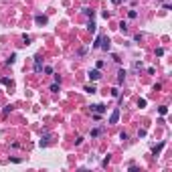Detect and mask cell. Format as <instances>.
Here are the masks:
<instances>
[{
    "label": "cell",
    "mask_w": 172,
    "mask_h": 172,
    "mask_svg": "<svg viewBox=\"0 0 172 172\" xmlns=\"http://www.w3.org/2000/svg\"><path fill=\"white\" fill-rule=\"evenodd\" d=\"M124 79H126V71L119 69V71H117V83H124Z\"/></svg>",
    "instance_id": "obj_5"
},
{
    "label": "cell",
    "mask_w": 172,
    "mask_h": 172,
    "mask_svg": "<svg viewBox=\"0 0 172 172\" xmlns=\"http://www.w3.org/2000/svg\"><path fill=\"white\" fill-rule=\"evenodd\" d=\"M43 69V61H41V57H34V71H41Z\"/></svg>",
    "instance_id": "obj_4"
},
{
    "label": "cell",
    "mask_w": 172,
    "mask_h": 172,
    "mask_svg": "<svg viewBox=\"0 0 172 172\" xmlns=\"http://www.w3.org/2000/svg\"><path fill=\"white\" fill-rule=\"evenodd\" d=\"M162 2H164V0H162Z\"/></svg>",
    "instance_id": "obj_15"
},
{
    "label": "cell",
    "mask_w": 172,
    "mask_h": 172,
    "mask_svg": "<svg viewBox=\"0 0 172 172\" xmlns=\"http://www.w3.org/2000/svg\"><path fill=\"white\" fill-rule=\"evenodd\" d=\"M99 134H101V130H93V132H91V138H97Z\"/></svg>",
    "instance_id": "obj_13"
},
{
    "label": "cell",
    "mask_w": 172,
    "mask_h": 172,
    "mask_svg": "<svg viewBox=\"0 0 172 172\" xmlns=\"http://www.w3.org/2000/svg\"><path fill=\"white\" fill-rule=\"evenodd\" d=\"M119 30H121V32H128V22L121 20V22H119Z\"/></svg>",
    "instance_id": "obj_7"
},
{
    "label": "cell",
    "mask_w": 172,
    "mask_h": 172,
    "mask_svg": "<svg viewBox=\"0 0 172 172\" xmlns=\"http://www.w3.org/2000/svg\"><path fill=\"white\" fill-rule=\"evenodd\" d=\"M34 22H36V24H47V16L39 14V16H34Z\"/></svg>",
    "instance_id": "obj_3"
},
{
    "label": "cell",
    "mask_w": 172,
    "mask_h": 172,
    "mask_svg": "<svg viewBox=\"0 0 172 172\" xmlns=\"http://www.w3.org/2000/svg\"><path fill=\"white\" fill-rule=\"evenodd\" d=\"M128 16H130V18H136V16H138V12H136V10H130V12H128Z\"/></svg>",
    "instance_id": "obj_12"
},
{
    "label": "cell",
    "mask_w": 172,
    "mask_h": 172,
    "mask_svg": "<svg viewBox=\"0 0 172 172\" xmlns=\"http://www.w3.org/2000/svg\"><path fill=\"white\" fill-rule=\"evenodd\" d=\"M117 119H119V109L115 107L114 112H112V115H109V124H117Z\"/></svg>",
    "instance_id": "obj_2"
},
{
    "label": "cell",
    "mask_w": 172,
    "mask_h": 172,
    "mask_svg": "<svg viewBox=\"0 0 172 172\" xmlns=\"http://www.w3.org/2000/svg\"><path fill=\"white\" fill-rule=\"evenodd\" d=\"M112 2H114V4H121L124 0H112Z\"/></svg>",
    "instance_id": "obj_14"
},
{
    "label": "cell",
    "mask_w": 172,
    "mask_h": 172,
    "mask_svg": "<svg viewBox=\"0 0 172 172\" xmlns=\"http://www.w3.org/2000/svg\"><path fill=\"white\" fill-rule=\"evenodd\" d=\"M91 109H95L97 114H103V112H105V105H101V103H97V105H91Z\"/></svg>",
    "instance_id": "obj_6"
},
{
    "label": "cell",
    "mask_w": 172,
    "mask_h": 172,
    "mask_svg": "<svg viewBox=\"0 0 172 172\" xmlns=\"http://www.w3.org/2000/svg\"><path fill=\"white\" fill-rule=\"evenodd\" d=\"M158 112H160V115H166V114H168V107H166V105H162Z\"/></svg>",
    "instance_id": "obj_9"
},
{
    "label": "cell",
    "mask_w": 172,
    "mask_h": 172,
    "mask_svg": "<svg viewBox=\"0 0 172 172\" xmlns=\"http://www.w3.org/2000/svg\"><path fill=\"white\" fill-rule=\"evenodd\" d=\"M87 27H89V30H91V32H95V30H97V27H95V22H93V20H91Z\"/></svg>",
    "instance_id": "obj_10"
},
{
    "label": "cell",
    "mask_w": 172,
    "mask_h": 172,
    "mask_svg": "<svg viewBox=\"0 0 172 172\" xmlns=\"http://www.w3.org/2000/svg\"><path fill=\"white\" fill-rule=\"evenodd\" d=\"M162 148H164V142H162V144H158V146H156V148H154V150H152V152H154V154H158V152H160V150H162Z\"/></svg>",
    "instance_id": "obj_8"
},
{
    "label": "cell",
    "mask_w": 172,
    "mask_h": 172,
    "mask_svg": "<svg viewBox=\"0 0 172 172\" xmlns=\"http://www.w3.org/2000/svg\"><path fill=\"white\" fill-rule=\"evenodd\" d=\"M99 77H101V71H99V69H93V71H89V79H91V81H97Z\"/></svg>",
    "instance_id": "obj_1"
},
{
    "label": "cell",
    "mask_w": 172,
    "mask_h": 172,
    "mask_svg": "<svg viewBox=\"0 0 172 172\" xmlns=\"http://www.w3.org/2000/svg\"><path fill=\"white\" fill-rule=\"evenodd\" d=\"M85 91H87V93H95L97 89H95V87H93V85H89V87H85Z\"/></svg>",
    "instance_id": "obj_11"
}]
</instances>
